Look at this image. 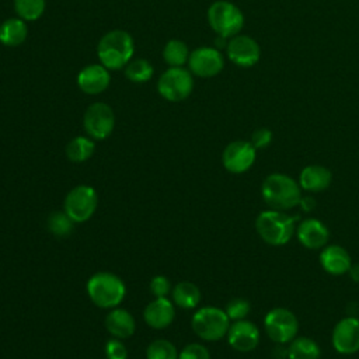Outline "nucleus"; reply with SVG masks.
<instances>
[{"label": "nucleus", "instance_id": "f257e3e1", "mask_svg": "<svg viewBox=\"0 0 359 359\" xmlns=\"http://www.w3.org/2000/svg\"><path fill=\"white\" fill-rule=\"evenodd\" d=\"M261 195L269 209L286 212L299 206L302 188L292 177L282 172H273L264 180Z\"/></svg>", "mask_w": 359, "mask_h": 359}, {"label": "nucleus", "instance_id": "f03ea898", "mask_svg": "<svg viewBox=\"0 0 359 359\" xmlns=\"http://www.w3.org/2000/svg\"><path fill=\"white\" fill-rule=\"evenodd\" d=\"M133 52V38L123 29H112L104 34L97 45V56L108 70L125 67L130 62Z\"/></svg>", "mask_w": 359, "mask_h": 359}, {"label": "nucleus", "instance_id": "7ed1b4c3", "mask_svg": "<svg viewBox=\"0 0 359 359\" xmlns=\"http://www.w3.org/2000/svg\"><path fill=\"white\" fill-rule=\"evenodd\" d=\"M255 230L266 244L283 245L294 234L296 224L294 219L286 212L268 209L257 216Z\"/></svg>", "mask_w": 359, "mask_h": 359}, {"label": "nucleus", "instance_id": "20e7f679", "mask_svg": "<svg viewBox=\"0 0 359 359\" xmlns=\"http://www.w3.org/2000/svg\"><path fill=\"white\" fill-rule=\"evenodd\" d=\"M123 282L111 272L94 273L87 282L91 302L101 309H115L125 297Z\"/></svg>", "mask_w": 359, "mask_h": 359}, {"label": "nucleus", "instance_id": "39448f33", "mask_svg": "<svg viewBox=\"0 0 359 359\" xmlns=\"http://www.w3.org/2000/svg\"><path fill=\"white\" fill-rule=\"evenodd\" d=\"M208 22L219 36L231 38L241 31L244 15L236 4L219 0L210 4L208 10Z\"/></svg>", "mask_w": 359, "mask_h": 359}, {"label": "nucleus", "instance_id": "423d86ee", "mask_svg": "<svg viewBox=\"0 0 359 359\" xmlns=\"http://www.w3.org/2000/svg\"><path fill=\"white\" fill-rule=\"evenodd\" d=\"M229 327L230 318L226 311L215 306L202 307L192 316V330L205 341L222 339L227 335Z\"/></svg>", "mask_w": 359, "mask_h": 359}, {"label": "nucleus", "instance_id": "0eeeda50", "mask_svg": "<svg viewBox=\"0 0 359 359\" xmlns=\"http://www.w3.org/2000/svg\"><path fill=\"white\" fill-rule=\"evenodd\" d=\"M194 90V79L191 72L184 67H168L157 81L158 94L170 101L180 102L189 97Z\"/></svg>", "mask_w": 359, "mask_h": 359}, {"label": "nucleus", "instance_id": "6e6552de", "mask_svg": "<svg viewBox=\"0 0 359 359\" xmlns=\"http://www.w3.org/2000/svg\"><path fill=\"white\" fill-rule=\"evenodd\" d=\"M264 328L271 341L286 345L296 338L299 321L290 310L285 307H275L266 313L264 318Z\"/></svg>", "mask_w": 359, "mask_h": 359}, {"label": "nucleus", "instance_id": "1a4fd4ad", "mask_svg": "<svg viewBox=\"0 0 359 359\" xmlns=\"http://www.w3.org/2000/svg\"><path fill=\"white\" fill-rule=\"evenodd\" d=\"M97 192L88 185H77L65 198V212L74 223L87 222L97 209Z\"/></svg>", "mask_w": 359, "mask_h": 359}, {"label": "nucleus", "instance_id": "9d476101", "mask_svg": "<svg viewBox=\"0 0 359 359\" xmlns=\"http://www.w3.org/2000/svg\"><path fill=\"white\" fill-rule=\"evenodd\" d=\"M83 126L91 139H107L115 128V115L112 108L105 102H94L88 105L83 116Z\"/></svg>", "mask_w": 359, "mask_h": 359}, {"label": "nucleus", "instance_id": "9b49d317", "mask_svg": "<svg viewBox=\"0 0 359 359\" xmlns=\"http://www.w3.org/2000/svg\"><path fill=\"white\" fill-rule=\"evenodd\" d=\"M257 157V149L251 142L234 140L229 143L222 154L224 168L231 174H241L251 168Z\"/></svg>", "mask_w": 359, "mask_h": 359}, {"label": "nucleus", "instance_id": "f8f14e48", "mask_svg": "<svg viewBox=\"0 0 359 359\" xmlns=\"http://www.w3.org/2000/svg\"><path fill=\"white\" fill-rule=\"evenodd\" d=\"M188 66L192 74L202 79H209L222 72L224 59L216 48L202 46L189 53Z\"/></svg>", "mask_w": 359, "mask_h": 359}, {"label": "nucleus", "instance_id": "ddd939ff", "mask_svg": "<svg viewBox=\"0 0 359 359\" xmlns=\"http://www.w3.org/2000/svg\"><path fill=\"white\" fill-rule=\"evenodd\" d=\"M332 346L341 355H353L359 351V318L344 317L332 330Z\"/></svg>", "mask_w": 359, "mask_h": 359}, {"label": "nucleus", "instance_id": "4468645a", "mask_svg": "<svg viewBox=\"0 0 359 359\" xmlns=\"http://www.w3.org/2000/svg\"><path fill=\"white\" fill-rule=\"evenodd\" d=\"M229 59L240 67L254 66L261 56L259 45L255 39L247 35H234L226 45Z\"/></svg>", "mask_w": 359, "mask_h": 359}, {"label": "nucleus", "instance_id": "2eb2a0df", "mask_svg": "<svg viewBox=\"0 0 359 359\" xmlns=\"http://www.w3.org/2000/svg\"><path fill=\"white\" fill-rule=\"evenodd\" d=\"M227 341L237 352H251L259 344V330L248 320H237L230 324L227 331Z\"/></svg>", "mask_w": 359, "mask_h": 359}, {"label": "nucleus", "instance_id": "dca6fc26", "mask_svg": "<svg viewBox=\"0 0 359 359\" xmlns=\"http://www.w3.org/2000/svg\"><path fill=\"white\" fill-rule=\"evenodd\" d=\"M111 77L109 70L104 67L101 63L88 65L80 70L77 74V86L79 88L90 95L101 94L109 86Z\"/></svg>", "mask_w": 359, "mask_h": 359}, {"label": "nucleus", "instance_id": "f3484780", "mask_svg": "<svg viewBox=\"0 0 359 359\" xmlns=\"http://www.w3.org/2000/svg\"><path fill=\"white\" fill-rule=\"evenodd\" d=\"M296 234L302 245L310 250H318L327 245L330 238V231L327 226L314 217L304 219L296 227Z\"/></svg>", "mask_w": 359, "mask_h": 359}, {"label": "nucleus", "instance_id": "a211bd4d", "mask_svg": "<svg viewBox=\"0 0 359 359\" xmlns=\"http://www.w3.org/2000/svg\"><path fill=\"white\" fill-rule=\"evenodd\" d=\"M320 264L330 275H344L349 271L352 261L348 251L337 244L323 247L320 252Z\"/></svg>", "mask_w": 359, "mask_h": 359}, {"label": "nucleus", "instance_id": "6ab92c4d", "mask_svg": "<svg viewBox=\"0 0 359 359\" xmlns=\"http://www.w3.org/2000/svg\"><path fill=\"white\" fill-rule=\"evenodd\" d=\"M174 316V306L167 297H156L146 306L143 311V317L147 325L157 330L168 327L172 323Z\"/></svg>", "mask_w": 359, "mask_h": 359}, {"label": "nucleus", "instance_id": "aec40b11", "mask_svg": "<svg viewBox=\"0 0 359 359\" xmlns=\"http://www.w3.org/2000/svg\"><path fill=\"white\" fill-rule=\"evenodd\" d=\"M332 181V174L331 171L324 167V165H318V164H311L304 167L300 171L299 175V185L302 189L309 191V192H320L324 191L330 187Z\"/></svg>", "mask_w": 359, "mask_h": 359}, {"label": "nucleus", "instance_id": "412c9836", "mask_svg": "<svg viewBox=\"0 0 359 359\" xmlns=\"http://www.w3.org/2000/svg\"><path fill=\"white\" fill-rule=\"evenodd\" d=\"M105 327L114 337L119 339L129 338L136 328L133 316L123 309H112L105 317Z\"/></svg>", "mask_w": 359, "mask_h": 359}, {"label": "nucleus", "instance_id": "4be33fe9", "mask_svg": "<svg viewBox=\"0 0 359 359\" xmlns=\"http://www.w3.org/2000/svg\"><path fill=\"white\" fill-rule=\"evenodd\" d=\"M28 36V27L20 17L7 18L0 24V42L6 46H20Z\"/></svg>", "mask_w": 359, "mask_h": 359}, {"label": "nucleus", "instance_id": "5701e85b", "mask_svg": "<svg viewBox=\"0 0 359 359\" xmlns=\"http://www.w3.org/2000/svg\"><path fill=\"white\" fill-rule=\"evenodd\" d=\"M320 355L318 344L309 337H299L289 342L287 359H318Z\"/></svg>", "mask_w": 359, "mask_h": 359}, {"label": "nucleus", "instance_id": "b1692460", "mask_svg": "<svg viewBox=\"0 0 359 359\" xmlns=\"http://www.w3.org/2000/svg\"><path fill=\"white\" fill-rule=\"evenodd\" d=\"M172 300L181 309H194L201 300V290L192 282H180L174 286Z\"/></svg>", "mask_w": 359, "mask_h": 359}, {"label": "nucleus", "instance_id": "393cba45", "mask_svg": "<svg viewBox=\"0 0 359 359\" xmlns=\"http://www.w3.org/2000/svg\"><path fill=\"white\" fill-rule=\"evenodd\" d=\"M95 150L93 139L86 136H77L72 139L66 146V156L73 163H83L88 160Z\"/></svg>", "mask_w": 359, "mask_h": 359}, {"label": "nucleus", "instance_id": "a878e982", "mask_svg": "<svg viewBox=\"0 0 359 359\" xmlns=\"http://www.w3.org/2000/svg\"><path fill=\"white\" fill-rule=\"evenodd\" d=\"M163 57L170 67H182L188 62L189 52L185 42L180 39H171L163 49Z\"/></svg>", "mask_w": 359, "mask_h": 359}, {"label": "nucleus", "instance_id": "bb28decb", "mask_svg": "<svg viewBox=\"0 0 359 359\" xmlns=\"http://www.w3.org/2000/svg\"><path fill=\"white\" fill-rule=\"evenodd\" d=\"M125 76L133 83H146L153 76V66L146 59L130 60L125 66Z\"/></svg>", "mask_w": 359, "mask_h": 359}, {"label": "nucleus", "instance_id": "cd10ccee", "mask_svg": "<svg viewBox=\"0 0 359 359\" xmlns=\"http://www.w3.org/2000/svg\"><path fill=\"white\" fill-rule=\"evenodd\" d=\"M14 10L24 21H35L45 11V0H14Z\"/></svg>", "mask_w": 359, "mask_h": 359}, {"label": "nucleus", "instance_id": "c85d7f7f", "mask_svg": "<svg viewBox=\"0 0 359 359\" xmlns=\"http://www.w3.org/2000/svg\"><path fill=\"white\" fill-rule=\"evenodd\" d=\"M147 359H178L175 346L167 339L153 341L146 351Z\"/></svg>", "mask_w": 359, "mask_h": 359}, {"label": "nucleus", "instance_id": "c756f323", "mask_svg": "<svg viewBox=\"0 0 359 359\" xmlns=\"http://www.w3.org/2000/svg\"><path fill=\"white\" fill-rule=\"evenodd\" d=\"M73 223L66 212H53L48 219V229L57 237H66L72 233Z\"/></svg>", "mask_w": 359, "mask_h": 359}, {"label": "nucleus", "instance_id": "7c9ffc66", "mask_svg": "<svg viewBox=\"0 0 359 359\" xmlns=\"http://www.w3.org/2000/svg\"><path fill=\"white\" fill-rule=\"evenodd\" d=\"M250 310H251V306L248 300L241 297H234L227 303L224 311L230 320L237 321V320H244L248 316Z\"/></svg>", "mask_w": 359, "mask_h": 359}, {"label": "nucleus", "instance_id": "2f4dec72", "mask_svg": "<svg viewBox=\"0 0 359 359\" xmlns=\"http://www.w3.org/2000/svg\"><path fill=\"white\" fill-rule=\"evenodd\" d=\"M178 359H210L209 351L201 344H189L180 353Z\"/></svg>", "mask_w": 359, "mask_h": 359}, {"label": "nucleus", "instance_id": "473e14b6", "mask_svg": "<svg viewBox=\"0 0 359 359\" xmlns=\"http://www.w3.org/2000/svg\"><path fill=\"white\" fill-rule=\"evenodd\" d=\"M105 355L108 359H128V349L119 338L109 339L105 345Z\"/></svg>", "mask_w": 359, "mask_h": 359}, {"label": "nucleus", "instance_id": "72a5a7b5", "mask_svg": "<svg viewBox=\"0 0 359 359\" xmlns=\"http://www.w3.org/2000/svg\"><path fill=\"white\" fill-rule=\"evenodd\" d=\"M171 290V283L170 280L163 276V275H158V276H154L150 282V292L156 296V297H165Z\"/></svg>", "mask_w": 359, "mask_h": 359}, {"label": "nucleus", "instance_id": "f704fd0d", "mask_svg": "<svg viewBox=\"0 0 359 359\" xmlns=\"http://www.w3.org/2000/svg\"><path fill=\"white\" fill-rule=\"evenodd\" d=\"M272 142V132L266 128L255 129L251 135V144L255 149H265Z\"/></svg>", "mask_w": 359, "mask_h": 359}, {"label": "nucleus", "instance_id": "c9c22d12", "mask_svg": "<svg viewBox=\"0 0 359 359\" xmlns=\"http://www.w3.org/2000/svg\"><path fill=\"white\" fill-rule=\"evenodd\" d=\"M299 206H302V209L304 212H310L316 206V201L311 196H302V199L299 202Z\"/></svg>", "mask_w": 359, "mask_h": 359}, {"label": "nucleus", "instance_id": "e433bc0d", "mask_svg": "<svg viewBox=\"0 0 359 359\" xmlns=\"http://www.w3.org/2000/svg\"><path fill=\"white\" fill-rule=\"evenodd\" d=\"M348 273L355 282H359V264H352Z\"/></svg>", "mask_w": 359, "mask_h": 359}]
</instances>
